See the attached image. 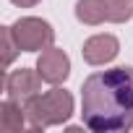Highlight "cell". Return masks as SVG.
Masks as SVG:
<instances>
[{"instance_id":"obj_1","label":"cell","mask_w":133,"mask_h":133,"mask_svg":"<svg viewBox=\"0 0 133 133\" xmlns=\"http://www.w3.org/2000/svg\"><path fill=\"white\" fill-rule=\"evenodd\" d=\"M84 125L97 133L133 128V68L117 65L91 73L81 86Z\"/></svg>"},{"instance_id":"obj_2","label":"cell","mask_w":133,"mask_h":133,"mask_svg":"<svg viewBox=\"0 0 133 133\" xmlns=\"http://www.w3.org/2000/svg\"><path fill=\"white\" fill-rule=\"evenodd\" d=\"M26 110V120L31 130H42L47 125H60L73 115V97L65 89H50L44 94L31 97L29 102H24Z\"/></svg>"},{"instance_id":"obj_3","label":"cell","mask_w":133,"mask_h":133,"mask_svg":"<svg viewBox=\"0 0 133 133\" xmlns=\"http://www.w3.org/2000/svg\"><path fill=\"white\" fill-rule=\"evenodd\" d=\"M11 29H13V37H16L21 52H37V50L52 47L55 31H52V26H50L44 18L24 16V18H18Z\"/></svg>"},{"instance_id":"obj_4","label":"cell","mask_w":133,"mask_h":133,"mask_svg":"<svg viewBox=\"0 0 133 133\" xmlns=\"http://www.w3.org/2000/svg\"><path fill=\"white\" fill-rule=\"evenodd\" d=\"M42 76L39 71H31V68H18L13 73L5 76V94L8 99H16V102H29L31 97L39 94V86H42Z\"/></svg>"},{"instance_id":"obj_5","label":"cell","mask_w":133,"mask_h":133,"mask_svg":"<svg viewBox=\"0 0 133 133\" xmlns=\"http://www.w3.org/2000/svg\"><path fill=\"white\" fill-rule=\"evenodd\" d=\"M37 71L47 84L57 86L71 76V57L57 47H47V50H42V55L37 60Z\"/></svg>"},{"instance_id":"obj_6","label":"cell","mask_w":133,"mask_h":133,"mask_svg":"<svg viewBox=\"0 0 133 133\" xmlns=\"http://www.w3.org/2000/svg\"><path fill=\"white\" fill-rule=\"evenodd\" d=\"M117 52H120V42L112 34H94L84 42V50H81V55L89 65H104V63L115 60Z\"/></svg>"},{"instance_id":"obj_7","label":"cell","mask_w":133,"mask_h":133,"mask_svg":"<svg viewBox=\"0 0 133 133\" xmlns=\"http://www.w3.org/2000/svg\"><path fill=\"white\" fill-rule=\"evenodd\" d=\"M26 110L16 99H5L0 104V133H21L26 128Z\"/></svg>"},{"instance_id":"obj_8","label":"cell","mask_w":133,"mask_h":133,"mask_svg":"<svg viewBox=\"0 0 133 133\" xmlns=\"http://www.w3.org/2000/svg\"><path fill=\"white\" fill-rule=\"evenodd\" d=\"M76 18L86 26H97L107 21V5L104 0H78L76 3Z\"/></svg>"},{"instance_id":"obj_9","label":"cell","mask_w":133,"mask_h":133,"mask_svg":"<svg viewBox=\"0 0 133 133\" xmlns=\"http://www.w3.org/2000/svg\"><path fill=\"white\" fill-rule=\"evenodd\" d=\"M107 5V21L125 24L133 18V0H104Z\"/></svg>"},{"instance_id":"obj_10","label":"cell","mask_w":133,"mask_h":133,"mask_svg":"<svg viewBox=\"0 0 133 133\" xmlns=\"http://www.w3.org/2000/svg\"><path fill=\"white\" fill-rule=\"evenodd\" d=\"M18 52H21V47H18V42L13 37V29L11 26H3V68H8Z\"/></svg>"},{"instance_id":"obj_11","label":"cell","mask_w":133,"mask_h":133,"mask_svg":"<svg viewBox=\"0 0 133 133\" xmlns=\"http://www.w3.org/2000/svg\"><path fill=\"white\" fill-rule=\"evenodd\" d=\"M13 5H18V8H31V5H37L39 0H11Z\"/></svg>"}]
</instances>
